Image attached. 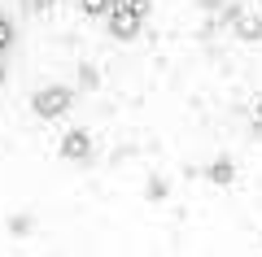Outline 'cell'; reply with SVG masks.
I'll return each instance as SVG.
<instances>
[{
  "label": "cell",
  "mask_w": 262,
  "mask_h": 257,
  "mask_svg": "<svg viewBox=\"0 0 262 257\" xmlns=\"http://www.w3.org/2000/svg\"><path fill=\"white\" fill-rule=\"evenodd\" d=\"M114 0H79V9L88 13V18H101V13H110Z\"/></svg>",
  "instance_id": "5"
},
{
  "label": "cell",
  "mask_w": 262,
  "mask_h": 257,
  "mask_svg": "<svg viewBox=\"0 0 262 257\" xmlns=\"http://www.w3.org/2000/svg\"><path fill=\"white\" fill-rule=\"evenodd\" d=\"M227 18L236 22V35H241V39H262V18H258V13H241V9H232Z\"/></svg>",
  "instance_id": "3"
},
{
  "label": "cell",
  "mask_w": 262,
  "mask_h": 257,
  "mask_svg": "<svg viewBox=\"0 0 262 257\" xmlns=\"http://www.w3.org/2000/svg\"><path fill=\"white\" fill-rule=\"evenodd\" d=\"M61 157L66 161H88V157H92V135H88V131H70V135L61 139Z\"/></svg>",
  "instance_id": "2"
},
{
  "label": "cell",
  "mask_w": 262,
  "mask_h": 257,
  "mask_svg": "<svg viewBox=\"0 0 262 257\" xmlns=\"http://www.w3.org/2000/svg\"><path fill=\"white\" fill-rule=\"evenodd\" d=\"M70 101H75V92H70V87H44V92H35L31 109H35L39 118H61V113L70 109Z\"/></svg>",
  "instance_id": "1"
},
{
  "label": "cell",
  "mask_w": 262,
  "mask_h": 257,
  "mask_svg": "<svg viewBox=\"0 0 262 257\" xmlns=\"http://www.w3.org/2000/svg\"><path fill=\"white\" fill-rule=\"evenodd\" d=\"M253 122H258V127H262V101L253 105Z\"/></svg>",
  "instance_id": "7"
},
{
  "label": "cell",
  "mask_w": 262,
  "mask_h": 257,
  "mask_svg": "<svg viewBox=\"0 0 262 257\" xmlns=\"http://www.w3.org/2000/svg\"><path fill=\"white\" fill-rule=\"evenodd\" d=\"M9 39H13V31H9V22L0 18V53H5V48H9Z\"/></svg>",
  "instance_id": "6"
},
{
  "label": "cell",
  "mask_w": 262,
  "mask_h": 257,
  "mask_svg": "<svg viewBox=\"0 0 262 257\" xmlns=\"http://www.w3.org/2000/svg\"><path fill=\"white\" fill-rule=\"evenodd\" d=\"M210 179H214V183H232V161H227V157H219V161L210 166Z\"/></svg>",
  "instance_id": "4"
}]
</instances>
